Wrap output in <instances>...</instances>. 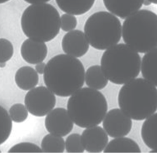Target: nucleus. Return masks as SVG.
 <instances>
[{"instance_id":"nucleus-34","label":"nucleus","mask_w":157,"mask_h":156,"mask_svg":"<svg viewBox=\"0 0 157 156\" xmlns=\"http://www.w3.org/2000/svg\"><path fill=\"white\" fill-rule=\"evenodd\" d=\"M2 152V151H1V150H0V153H1Z\"/></svg>"},{"instance_id":"nucleus-26","label":"nucleus","mask_w":157,"mask_h":156,"mask_svg":"<svg viewBox=\"0 0 157 156\" xmlns=\"http://www.w3.org/2000/svg\"><path fill=\"white\" fill-rule=\"evenodd\" d=\"M14 53L12 43L5 38H0V63H6L10 60Z\"/></svg>"},{"instance_id":"nucleus-8","label":"nucleus","mask_w":157,"mask_h":156,"mask_svg":"<svg viewBox=\"0 0 157 156\" xmlns=\"http://www.w3.org/2000/svg\"><path fill=\"white\" fill-rule=\"evenodd\" d=\"M56 101L55 94L43 86L29 90L24 100L29 112L36 117L47 116L55 108Z\"/></svg>"},{"instance_id":"nucleus-24","label":"nucleus","mask_w":157,"mask_h":156,"mask_svg":"<svg viewBox=\"0 0 157 156\" xmlns=\"http://www.w3.org/2000/svg\"><path fill=\"white\" fill-rule=\"evenodd\" d=\"M28 110L25 105L22 104H15L10 109L9 114L12 121L16 123H21L25 121L28 118Z\"/></svg>"},{"instance_id":"nucleus-13","label":"nucleus","mask_w":157,"mask_h":156,"mask_svg":"<svg viewBox=\"0 0 157 156\" xmlns=\"http://www.w3.org/2000/svg\"><path fill=\"white\" fill-rule=\"evenodd\" d=\"M48 48L44 42L32 39L24 41L21 47V55L24 60L31 64L43 62L46 59Z\"/></svg>"},{"instance_id":"nucleus-5","label":"nucleus","mask_w":157,"mask_h":156,"mask_svg":"<svg viewBox=\"0 0 157 156\" xmlns=\"http://www.w3.org/2000/svg\"><path fill=\"white\" fill-rule=\"evenodd\" d=\"M21 25L23 33L28 38L49 42L60 32V14L49 3L31 4L23 11Z\"/></svg>"},{"instance_id":"nucleus-12","label":"nucleus","mask_w":157,"mask_h":156,"mask_svg":"<svg viewBox=\"0 0 157 156\" xmlns=\"http://www.w3.org/2000/svg\"><path fill=\"white\" fill-rule=\"evenodd\" d=\"M81 135L85 150L89 153L101 152L109 141L107 132L100 126L86 128Z\"/></svg>"},{"instance_id":"nucleus-16","label":"nucleus","mask_w":157,"mask_h":156,"mask_svg":"<svg viewBox=\"0 0 157 156\" xmlns=\"http://www.w3.org/2000/svg\"><path fill=\"white\" fill-rule=\"evenodd\" d=\"M141 72L144 79L157 87V47L146 53L143 57Z\"/></svg>"},{"instance_id":"nucleus-14","label":"nucleus","mask_w":157,"mask_h":156,"mask_svg":"<svg viewBox=\"0 0 157 156\" xmlns=\"http://www.w3.org/2000/svg\"><path fill=\"white\" fill-rule=\"evenodd\" d=\"M103 2L110 13L125 19L142 7L144 0H103Z\"/></svg>"},{"instance_id":"nucleus-33","label":"nucleus","mask_w":157,"mask_h":156,"mask_svg":"<svg viewBox=\"0 0 157 156\" xmlns=\"http://www.w3.org/2000/svg\"><path fill=\"white\" fill-rule=\"evenodd\" d=\"M149 1L152 3H154L157 5V0H149Z\"/></svg>"},{"instance_id":"nucleus-28","label":"nucleus","mask_w":157,"mask_h":156,"mask_svg":"<svg viewBox=\"0 0 157 156\" xmlns=\"http://www.w3.org/2000/svg\"><path fill=\"white\" fill-rule=\"evenodd\" d=\"M46 64L44 62H41L36 64L35 70L40 75H44V72L45 71V68H46Z\"/></svg>"},{"instance_id":"nucleus-17","label":"nucleus","mask_w":157,"mask_h":156,"mask_svg":"<svg viewBox=\"0 0 157 156\" xmlns=\"http://www.w3.org/2000/svg\"><path fill=\"white\" fill-rule=\"evenodd\" d=\"M39 78L36 70L31 67H23L16 72L15 81L20 89L29 90L38 84Z\"/></svg>"},{"instance_id":"nucleus-10","label":"nucleus","mask_w":157,"mask_h":156,"mask_svg":"<svg viewBox=\"0 0 157 156\" xmlns=\"http://www.w3.org/2000/svg\"><path fill=\"white\" fill-rule=\"evenodd\" d=\"M44 125L50 134L63 137L71 132L74 122L67 109L56 108L46 116Z\"/></svg>"},{"instance_id":"nucleus-23","label":"nucleus","mask_w":157,"mask_h":156,"mask_svg":"<svg viewBox=\"0 0 157 156\" xmlns=\"http://www.w3.org/2000/svg\"><path fill=\"white\" fill-rule=\"evenodd\" d=\"M65 150L68 153H83L85 148L82 143V135L79 134H72L65 141Z\"/></svg>"},{"instance_id":"nucleus-9","label":"nucleus","mask_w":157,"mask_h":156,"mask_svg":"<svg viewBox=\"0 0 157 156\" xmlns=\"http://www.w3.org/2000/svg\"><path fill=\"white\" fill-rule=\"evenodd\" d=\"M131 118L121 109L115 108L107 112L103 120L104 129L111 138L126 136L132 129Z\"/></svg>"},{"instance_id":"nucleus-31","label":"nucleus","mask_w":157,"mask_h":156,"mask_svg":"<svg viewBox=\"0 0 157 156\" xmlns=\"http://www.w3.org/2000/svg\"><path fill=\"white\" fill-rule=\"evenodd\" d=\"M6 66V63H0V68H4Z\"/></svg>"},{"instance_id":"nucleus-15","label":"nucleus","mask_w":157,"mask_h":156,"mask_svg":"<svg viewBox=\"0 0 157 156\" xmlns=\"http://www.w3.org/2000/svg\"><path fill=\"white\" fill-rule=\"evenodd\" d=\"M141 137L150 153H157V113L152 114L144 122L141 128Z\"/></svg>"},{"instance_id":"nucleus-27","label":"nucleus","mask_w":157,"mask_h":156,"mask_svg":"<svg viewBox=\"0 0 157 156\" xmlns=\"http://www.w3.org/2000/svg\"><path fill=\"white\" fill-rule=\"evenodd\" d=\"M77 26V19L75 15L66 14L60 18V28L64 31L68 32L74 30Z\"/></svg>"},{"instance_id":"nucleus-30","label":"nucleus","mask_w":157,"mask_h":156,"mask_svg":"<svg viewBox=\"0 0 157 156\" xmlns=\"http://www.w3.org/2000/svg\"><path fill=\"white\" fill-rule=\"evenodd\" d=\"M151 3H152L149 1V0H144V2H143V5L145 6H150Z\"/></svg>"},{"instance_id":"nucleus-20","label":"nucleus","mask_w":157,"mask_h":156,"mask_svg":"<svg viewBox=\"0 0 157 156\" xmlns=\"http://www.w3.org/2000/svg\"><path fill=\"white\" fill-rule=\"evenodd\" d=\"M108 80L100 65L89 67L85 73L86 84L90 88L101 90L108 84Z\"/></svg>"},{"instance_id":"nucleus-2","label":"nucleus","mask_w":157,"mask_h":156,"mask_svg":"<svg viewBox=\"0 0 157 156\" xmlns=\"http://www.w3.org/2000/svg\"><path fill=\"white\" fill-rule=\"evenodd\" d=\"M118 104L133 120H146L157 110V88L146 79H135L119 90Z\"/></svg>"},{"instance_id":"nucleus-1","label":"nucleus","mask_w":157,"mask_h":156,"mask_svg":"<svg viewBox=\"0 0 157 156\" xmlns=\"http://www.w3.org/2000/svg\"><path fill=\"white\" fill-rule=\"evenodd\" d=\"M85 73L84 65L78 58L60 54L46 64L44 82L55 95L69 97L83 87Z\"/></svg>"},{"instance_id":"nucleus-22","label":"nucleus","mask_w":157,"mask_h":156,"mask_svg":"<svg viewBox=\"0 0 157 156\" xmlns=\"http://www.w3.org/2000/svg\"><path fill=\"white\" fill-rule=\"evenodd\" d=\"M12 126L10 114L3 106H0V145L5 143L10 136Z\"/></svg>"},{"instance_id":"nucleus-7","label":"nucleus","mask_w":157,"mask_h":156,"mask_svg":"<svg viewBox=\"0 0 157 156\" xmlns=\"http://www.w3.org/2000/svg\"><path fill=\"white\" fill-rule=\"evenodd\" d=\"M84 33L90 45L97 50H107L117 45L122 36V26L117 16L107 11H98L88 18Z\"/></svg>"},{"instance_id":"nucleus-21","label":"nucleus","mask_w":157,"mask_h":156,"mask_svg":"<svg viewBox=\"0 0 157 156\" xmlns=\"http://www.w3.org/2000/svg\"><path fill=\"white\" fill-rule=\"evenodd\" d=\"M41 149L44 153H63L65 150L64 139L62 136L47 134L41 142Z\"/></svg>"},{"instance_id":"nucleus-19","label":"nucleus","mask_w":157,"mask_h":156,"mask_svg":"<svg viewBox=\"0 0 157 156\" xmlns=\"http://www.w3.org/2000/svg\"><path fill=\"white\" fill-rule=\"evenodd\" d=\"M96 0H56L60 9L67 14L81 15L88 11L94 6Z\"/></svg>"},{"instance_id":"nucleus-25","label":"nucleus","mask_w":157,"mask_h":156,"mask_svg":"<svg viewBox=\"0 0 157 156\" xmlns=\"http://www.w3.org/2000/svg\"><path fill=\"white\" fill-rule=\"evenodd\" d=\"M9 153H42L43 150L37 145L30 142L19 143L11 147Z\"/></svg>"},{"instance_id":"nucleus-4","label":"nucleus","mask_w":157,"mask_h":156,"mask_svg":"<svg viewBox=\"0 0 157 156\" xmlns=\"http://www.w3.org/2000/svg\"><path fill=\"white\" fill-rule=\"evenodd\" d=\"M107 102L98 90L81 88L70 96L67 103L70 116L76 126L87 128L100 124L107 112Z\"/></svg>"},{"instance_id":"nucleus-11","label":"nucleus","mask_w":157,"mask_h":156,"mask_svg":"<svg viewBox=\"0 0 157 156\" xmlns=\"http://www.w3.org/2000/svg\"><path fill=\"white\" fill-rule=\"evenodd\" d=\"M62 47L66 54L79 58L87 53L90 43L83 31L72 30L63 37Z\"/></svg>"},{"instance_id":"nucleus-18","label":"nucleus","mask_w":157,"mask_h":156,"mask_svg":"<svg viewBox=\"0 0 157 156\" xmlns=\"http://www.w3.org/2000/svg\"><path fill=\"white\" fill-rule=\"evenodd\" d=\"M104 153H140L137 143L129 138H115L107 143Z\"/></svg>"},{"instance_id":"nucleus-3","label":"nucleus","mask_w":157,"mask_h":156,"mask_svg":"<svg viewBox=\"0 0 157 156\" xmlns=\"http://www.w3.org/2000/svg\"><path fill=\"white\" fill-rule=\"evenodd\" d=\"M101 67L111 83L125 84L139 75L141 59L138 52L126 43L117 44L104 53Z\"/></svg>"},{"instance_id":"nucleus-32","label":"nucleus","mask_w":157,"mask_h":156,"mask_svg":"<svg viewBox=\"0 0 157 156\" xmlns=\"http://www.w3.org/2000/svg\"><path fill=\"white\" fill-rule=\"evenodd\" d=\"M10 0H0V4L1 3H6L7 2H9Z\"/></svg>"},{"instance_id":"nucleus-29","label":"nucleus","mask_w":157,"mask_h":156,"mask_svg":"<svg viewBox=\"0 0 157 156\" xmlns=\"http://www.w3.org/2000/svg\"><path fill=\"white\" fill-rule=\"evenodd\" d=\"M24 1L30 4H36V3H47L49 1H51V0H24Z\"/></svg>"},{"instance_id":"nucleus-6","label":"nucleus","mask_w":157,"mask_h":156,"mask_svg":"<svg viewBox=\"0 0 157 156\" xmlns=\"http://www.w3.org/2000/svg\"><path fill=\"white\" fill-rule=\"evenodd\" d=\"M124 42L140 53L157 47V15L139 10L125 19L122 26Z\"/></svg>"}]
</instances>
